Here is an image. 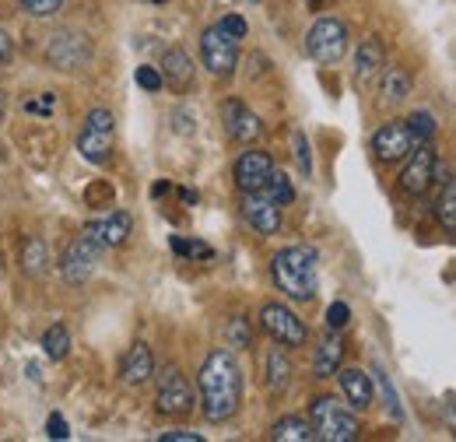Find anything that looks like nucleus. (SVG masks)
I'll use <instances>...</instances> for the list:
<instances>
[{"label": "nucleus", "mask_w": 456, "mask_h": 442, "mask_svg": "<svg viewBox=\"0 0 456 442\" xmlns=\"http://www.w3.org/2000/svg\"><path fill=\"white\" fill-rule=\"evenodd\" d=\"M338 380H341L344 397L354 411H365L372 404V380L362 369H338Z\"/></svg>", "instance_id": "6ab92c4d"}, {"label": "nucleus", "mask_w": 456, "mask_h": 442, "mask_svg": "<svg viewBox=\"0 0 456 442\" xmlns=\"http://www.w3.org/2000/svg\"><path fill=\"white\" fill-rule=\"evenodd\" d=\"M260 327H264V333H267L271 340H278V344H285V348H302V344L309 340L305 323H302L288 306H281V302H267V306L260 309Z\"/></svg>", "instance_id": "6e6552de"}, {"label": "nucleus", "mask_w": 456, "mask_h": 442, "mask_svg": "<svg viewBox=\"0 0 456 442\" xmlns=\"http://www.w3.org/2000/svg\"><path fill=\"white\" fill-rule=\"evenodd\" d=\"M347 320H351L347 302H334V306L327 309V327H330V331H344V327H347Z\"/></svg>", "instance_id": "72a5a7b5"}, {"label": "nucleus", "mask_w": 456, "mask_h": 442, "mask_svg": "<svg viewBox=\"0 0 456 442\" xmlns=\"http://www.w3.org/2000/svg\"><path fill=\"white\" fill-rule=\"evenodd\" d=\"M295 159H298V168H302V176H309V172H313V159H309V141H305V134H302V130H295Z\"/></svg>", "instance_id": "473e14b6"}, {"label": "nucleus", "mask_w": 456, "mask_h": 442, "mask_svg": "<svg viewBox=\"0 0 456 442\" xmlns=\"http://www.w3.org/2000/svg\"><path fill=\"white\" fill-rule=\"evenodd\" d=\"M200 60H204V67L215 78H228L235 70V63H239V39L222 29V21L204 29V36H200Z\"/></svg>", "instance_id": "423d86ee"}, {"label": "nucleus", "mask_w": 456, "mask_h": 442, "mask_svg": "<svg viewBox=\"0 0 456 442\" xmlns=\"http://www.w3.org/2000/svg\"><path fill=\"white\" fill-rule=\"evenodd\" d=\"M155 404H159V411L169 414V418H183V414L193 411V387H190V380H186L175 365H169V369L159 376V397H155Z\"/></svg>", "instance_id": "1a4fd4ad"}, {"label": "nucleus", "mask_w": 456, "mask_h": 442, "mask_svg": "<svg viewBox=\"0 0 456 442\" xmlns=\"http://www.w3.org/2000/svg\"><path fill=\"white\" fill-rule=\"evenodd\" d=\"M151 4H166V0H151Z\"/></svg>", "instance_id": "de8ad7c7"}, {"label": "nucleus", "mask_w": 456, "mask_h": 442, "mask_svg": "<svg viewBox=\"0 0 456 442\" xmlns=\"http://www.w3.org/2000/svg\"><path fill=\"white\" fill-rule=\"evenodd\" d=\"M134 81H137L144 92H159V88L166 85V81H162V70H155V67H137Z\"/></svg>", "instance_id": "2f4dec72"}, {"label": "nucleus", "mask_w": 456, "mask_h": 442, "mask_svg": "<svg viewBox=\"0 0 456 442\" xmlns=\"http://www.w3.org/2000/svg\"><path fill=\"white\" fill-rule=\"evenodd\" d=\"M341 358H344V340L338 333L323 337L320 348H316V358H313V372L316 380H330L338 369H341Z\"/></svg>", "instance_id": "aec40b11"}, {"label": "nucleus", "mask_w": 456, "mask_h": 442, "mask_svg": "<svg viewBox=\"0 0 456 442\" xmlns=\"http://www.w3.org/2000/svg\"><path fill=\"white\" fill-rule=\"evenodd\" d=\"M179 197H183L186 204H197V190H179Z\"/></svg>", "instance_id": "79ce46f5"}, {"label": "nucleus", "mask_w": 456, "mask_h": 442, "mask_svg": "<svg viewBox=\"0 0 456 442\" xmlns=\"http://www.w3.org/2000/svg\"><path fill=\"white\" fill-rule=\"evenodd\" d=\"M222 119H225L228 137L239 141V144H253V141H260V134H264L260 116L249 110L246 102H239V99H228L225 106H222Z\"/></svg>", "instance_id": "ddd939ff"}, {"label": "nucleus", "mask_w": 456, "mask_h": 442, "mask_svg": "<svg viewBox=\"0 0 456 442\" xmlns=\"http://www.w3.org/2000/svg\"><path fill=\"white\" fill-rule=\"evenodd\" d=\"M21 7L32 18H53L60 7H63V0H21Z\"/></svg>", "instance_id": "7c9ffc66"}, {"label": "nucleus", "mask_w": 456, "mask_h": 442, "mask_svg": "<svg viewBox=\"0 0 456 442\" xmlns=\"http://www.w3.org/2000/svg\"><path fill=\"white\" fill-rule=\"evenodd\" d=\"M260 193H264V197H271L278 208H288V204L295 201V186H291V179H288L285 172H278V168L267 176V183H264V190H260Z\"/></svg>", "instance_id": "a878e982"}, {"label": "nucleus", "mask_w": 456, "mask_h": 442, "mask_svg": "<svg viewBox=\"0 0 456 442\" xmlns=\"http://www.w3.org/2000/svg\"><path fill=\"white\" fill-rule=\"evenodd\" d=\"M407 127H411V134H414V144H428L432 137H436V116L428 110H418L407 116Z\"/></svg>", "instance_id": "c85d7f7f"}, {"label": "nucleus", "mask_w": 456, "mask_h": 442, "mask_svg": "<svg viewBox=\"0 0 456 442\" xmlns=\"http://www.w3.org/2000/svg\"><path fill=\"white\" fill-rule=\"evenodd\" d=\"M271 439L274 442H309V439H316V432H313V425H309L305 418L288 414V418H281V422L271 429Z\"/></svg>", "instance_id": "b1692460"}, {"label": "nucleus", "mask_w": 456, "mask_h": 442, "mask_svg": "<svg viewBox=\"0 0 456 442\" xmlns=\"http://www.w3.org/2000/svg\"><path fill=\"white\" fill-rule=\"evenodd\" d=\"M200 407L208 422H228L242 404V369L232 351H211L200 365Z\"/></svg>", "instance_id": "f257e3e1"}, {"label": "nucleus", "mask_w": 456, "mask_h": 442, "mask_svg": "<svg viewBox=\"0 0 456 442\" xmlns=\"http://www.w3.org/2000/svg\"><path fill=\"white\" fill-rule=\"evenodd\" d=\"M46 429H50V439H67V436H70V432H67V422H63L60 414H50V425H46Z\"/></svg>", "instance_id": "58836bf2"}, {"label": "nucleus", "mask_w": 456, "mask_h": 442, "mask_svg": "<svg viewBox=\"0 0 456 442\" xmlns=\"http://www.w3.org/2000/svg\"><path fill=\"white\" fill-rule=\"evenodd\" d=\"M46 60H50L57 70H77V67H85V63L92 60V43H88L81 32L63 29V32H57V36L50 39Z\"/></svg>", "instance_id": "9d476101"}, {"label": "nucleus", "mask_w": 456, "mask_h": 442, "mask_svg": "<svg viewBox=\"0 0 456 442\" xmlns=\"http://www.w3.org/2000/svg\"><path fill=\"white\" fill-rule=\"evenodd\" d=\"M162 442H204V439H200L197 432H166Z\"/></svg>", "instance_id": "ea45409f"}, {"label": "nucleus", "mask_w": 456, "mask_h": 442, "mask_svg": "<svg viewBox=\"0 0 456 442\" xmlns=\"http://www.w3.org/2000/svg\"><path fill=\"white\" fill-rule=\"evenodd\" d=\"M222 29H225V32H232L235 39H246V32H249V29H246V21H242L239 14H228V18H222Z\"/></svg>", "instance_id": "e433bc0d"}, {"label": "nucleus", "mask_w": 456, "mask_h": 442, "mask_svg": "<svg viewBox=\"0 0 456 442\" xmlns=\"http://www.w3.org/2000/svg\"><path fill=\"white\" fill-rule=\"evenodd\" d=\"M372 151L379 162H403L414 151V134L407 127V119H390L376 130L372 137Z\"/></svg>", "instance_id": "9b49d317"}, {"label": "nucleus", "mask_w": 456, "mask_h": 442, "mask_svg": "<svg viewBox=\"0 0 456 442\" xmlns=\"http://www.w3.org/2000/svg\"><path fill=\"white\" fill-rule=\"evenodd\" d=\"M411 95V74L400 67H383V99L387 102H403Z\"/></svg>", "instance_id": "393cba45"}, {"label": "nucleus", "mask_w": 456, "mask_h": 442, "mask_svg": "<svg viewBox=\"0 0 456 442\" xmlns=\"http://www.w3.org/2000/svg\"><path fill=\"white\" fill-rule=\"evenodd\" d=\"M11 60H14V39H11V36L0 29V70H4Z\"/></svg>", "instance_id": "4c0bfd02"}, {"label": "nucleus", "mask_w": 456, "mask_h": 442, "mask_svg": "<svg viewBox=\"0 0 456 442\" xmlns=\"http://www.w3.org/2000/svg\"><path fill=\"white\" fill-rule=\"evenodd\" d=\"M119 376H123L126 387H141V383H148V380L155 376V358H151V348H148L144 340H137V344L126 351V358H123V365H119Z\"/></svg>", "instance_id": "dca6fc26"}, {"label": "nucleus", "mask_w": 456, "mask_h": 442, "mask_svg": "<svg viewBox=\"0 0 456 442\" xmlns=\"http://www.w3.org/2000/svg\"><path fill=\"white\" fill-rule=\"evenodd\" d=\"M264 383L274 389V393H281V389L291 383V362H288L285 351H267V362H264Z\"/></svg>", "instance_id": "5701e85b"}, {"label": "nucleus", "mask_w": 456, "mask_h": 442, "mask_svg": "<svg viewBox=\"0 0 456 442\" xmlns=\"http://www.w3.org/2000/svg\"><path fill=\"white\" fill-rule=\"evenodd\" d=\"M376 376H379V387H383V397H387V407H390L394 422H400V418H403V411H400V404H397V389H394V383L383 376V369H376Z\"/></svg>", "instance_id": "f704fd0d"}, {"label": "nucleus", "mask_w": 456, "mask_h": 442, "mask_svg": "<svg viewBox=\"0 0 456 442\" xmlns=\"http://www.w3.org/2000/svg\"><path fill=\"white\" fill-rule=\"evenodd\" d=\"M228 340H232V348H249V327H246V320H232L228 323Z\"/></svg>", "instance_id": "c9c22d12"}, {"label": "nucleus", "mask_w": 456, "mask_h": 442, "mask_svg": "<svg viewBox=\"0 0 456 442\" xmlns=\"http://www.w3.org/2000/svg\"><path fill=\"white\" fill-rule=\"evenodd\" d=\"M166 190H169V183H155V186H151V193H155V197H162Z\"/></svg>", "instance_id": "37998d69"}, {"label": "nucleus", "mask_w": 456, "mask_h": 442, "mask_svg": "<svg viewBox=\"0 0 456 442\" xmlns=\"http://www.w3.org/2000/svg\"><path fill=\"white\" fill-rule=\"evenodd\" d=\"M436 172H439L436 151H432L428 144H418V151L407 159V166H403V172H400V190L411 193V197H421V193L432 186Z\"/></svg>", "instance_id": "f8f14e48"}, {"label": "nucleus", "mask_w": 456, "mask_h": 442, "mask_svg": "<svg viewBox=\"0 0 456 442\" xmlns=\"http://www.w3.org/2000/svg\"><path fill=\"white\" fill-rule=\"evenodd\" d=\"M309 425L320 442H354L362 425L351 414V407L334 400V397H316L309 407Z\"/></svg>", "instance_id": "7ed1b4c3"}, {"label": "nucleus", "mask_w": 456, "mask_h": 442, "mask_svg": "<svg viewBox=\"0 0 456 442\" xmlns=\"http://www.w3.org/2000/svg\"><path fill=\"white\" fill-rule=\"evenodd\" d=\"M242 215H246V221H249L260 235H274V232L281 228V208H278L271 197H264L260 190H256V193H246Z\"/></svg>", "instance_id": "2eb2a0df"}, {"label": "nucleus", "mask_w": 456, "mask_h": 442, "mask_svg": "<svg viewBox=\"0 0 456 442\" xmlns=\"http://www.w3.org/2000/svg\"><path fill=\"white\" fill-rule=\"evenodd\" d=\"M88 228L99 235V242H102L106 250H116V246H123V242L130 239L134 218H130L126 211H113V215H106V218H95Z\"/></svg>", "instance_id": "a211bd4d"}, {"label": "nucleus", "mask_w": 456, "mask_h": 442, "mask_svg": "<svg viewBox=\"0 0 456 442\" xmlns=\"http://www.w3.org/2000/svg\"><path fill=\"white\" fill-rule=\"evenodd\" d=\"M383 67H387L383 43H376V39H365V43L358 46V53H354V78L365 85V81H372L376 74H383Z\"/></svg>", "instance_id": "412c9836"}, {"label": "nucleus", "mask_w": 456, "mask_h": 442, "mask_svg": "<svg viewBox=\"0 0 456 442\" xmlns=\"http://www.w3.org/2000/svg\"><path fill=\"white\" fill-rule=\"evenodd\" d=\"M25 110H28V112H43V116H50V112H53V95H46L43 102H28Z\"/></svg>", "instance_id": "a19ab883"}, {"label": "nucleus", "mask_w": 456, "mask_h": 442, "mask_svg": "<svg viewBox=\"0 0 456 442\" xmlns=\"http://www.w3.org/2000/svg\"><path fill=\"white\" fill-rule=\"evenodd\" d=\"M278 288L295 302H309L320 291V253L313 246H285L271 260Z\"/></svg>", "instance_id": "f03ea898"}, {"label": "nucleus", "mask_w": 456, "mask_h": 442, "mask_svg": "<svg viewBox=\"0 0 456 442\" xmlns=\"http://www.w3.org/2000/svg\"><path fill=\"white\" fill-rule=\"evenodd\" d=\"M436 218L443 221L446 228H456V179L453 176L443 179V190H439V201H436Z\"/></svg>", "instance_id": "cd10ccee"}, {"label": "nucleus", "mask_w": 456, "mask_h": 442, "mask_svg": "<svg viewBox=\"0 0 456 442\" xmlns=\"http://www.w3.org/2000/svg\"><path fill=\"white\" fill-rule=\"evenodd\" d=\"M4 112H7V102H4V95H0V123H4Z\"/></svg>", "instance_id": "a18cd8bd"}, {"label": "nucleus", "mask_w": 456, "mask_h": 442, "mask_svg": "<svg viewBox=\"0 0 456 442\" xmlns=\"http://www.w3.org/2000/svg\"><path fill=\"white\" fill-rule=\"evenodd\" d=\"M43 351H46V358L63 362V358L70 355V331H67L63 323H53L50 331L43 333Z\"/></svg>", "instance_id": "bb28decb"}, {"label": "nucleus", "mask_w": 456, "mask_h": 442, "mask_svg": "<svg viewBox=\"0 0 456 442\" xmlns=\"http://www.w3.org/2000/svg\"><path fill=\"white\" fill-rule=\"evenodd\" d=\"M172 253L175 257H186V260H211L215 257V250L208 242H200V239H179V235H172Z\"/></svg>", "instance_id": "c756f323"}, {"label": "nucleus", "mask_w": 456, "mask_h": 442, "mask_svg": "<svg viewBox=\"0 0 456 442\" xmlns=\"http://www.w3.org/2000/svg\"><path fill=\"white\" fill-rule=\"evenodd\" d=\"M271 172H274V159L267 151H246L235 162V186L242 193H256V190H264Z\"/></svg>", "instance_id": "4468645a"}, {"label": "nucleus", "mask_w": 456, "mask_h": 442, "mask_svg": "<svg viewBox=\"0 0 456 442\" xmlns=\"http://www.w3.org/2000/svg\"><path fill=\"white\" fill-rule=\"evenodd\" d=\"M159 70H162V81L169 85L172 92H179V95L193 85V60H190L186 50H166Z\"/></svg>", "instance_id": "f3484780"}, {"label": "nucleus", "mask_w": 456, "mask_h": 442, "mask_svg": "<svg viewBox=\"0 0 456 442\" xmlns=\"http://www.w3.org/2000/svg\"><path fill=\"white\" fill-rule=\"evenodd\" d=\"M113 144H116V119L110 110H92L85 116V127L77 134V151L85 162L92 166H106L110 155H113Z\"/></svg>", "instance_id": "20e7f679"}, {"label": "nucleus", "mask_w": 456, "mask_h": 442, "mask_svg": "<svg viewBox=\"0 0 456 442\" xmlns=\"http://www.w3.org/2000/svg\"><path fill=\"white\" fill-rule=\"evenodd\" d=\"M305 4H313V7H327V4H334V0H305Z\"/></svg>", "instance_id": "c03bdc74"}, {"label": "nucleus", "mask_w": 456, "mask_h": 442, "mask_svg": "<svg viewBox=\"0 0 456 442\" xmlns=\"http://www.w3.org/2000/svg\"><path fill=\"white\" fill-rule=\"evenodd\" d=\"M102 242H99V235L92 232V228H85L67 250H63V260H60V274L67 284H81V281H88V277L95 274V267H99V260H102Z\"/></svg>", "instance_id": "39448f33"}, {"label": "nucleus", "mask_w": 456, "mask_h": 442, "mask_svg": "<svg viewBox=\"0 0 456 442\" xmlns=\"http://www.w3.org/2000/svg\"><path fill=\"white\" fill-rule=\"evenodd\" d=\"M305 50L316 63H338L347 53V29L338 18H320L309 36H305Z\"/></svg>", "instance_id": "0eeeda50"}, {"label": "nucleus", "mask_w": 456, "mask_h": 442, "mask_svg": "<svg viewBox=\"0 0 456 442\" xmlns=\"http://www.w3.org/2000/svg\"><path fill=\"white\" fill-rule=\"evenodd\" d=\"M450 414H453V425H456V404H450Z\"/></svg>", "instance_id": "49530a36"}, {"label": "nucleus", "mask_w": 456, "mask_h": 442, "mask_svg": "<svg viewBox=\"0 0 456 442\" xmlns=\"http://www.w3.org/2000/svg\"><path fill=\"white\" fill-rule=\"evenodd\" d=\"M21 271L28 277H46V271H50V250L39 235H28L21 242Z\"/></svg>", "instance_id": "4be33fe9"}]
</instances>
